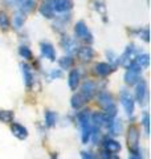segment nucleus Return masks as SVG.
Returning a JSON list of instances; mask_svg holds the SVG:
<instances>
[{
  "mask_svg": "<svg viewBox=\"0 0 151 159\" xmlns=\"http://www.w3.org/2000/svg\"><path fill=\"white\" fill-rule=\"evenodd\" d=\"M77 121L82 130V143L86 145L90 141V137H92V119H90L89 110H84L80 113L77 117Z\"/></svg>",
  "mask_w": 151,
  "mask_h": 159,
  "instance_id": "nucleus-1",
  "label": "nucleus"
},
{
  "mask_svg": "<svg viewBox=\"0 0 151 159\" xmlns=\"http://www.w3.org/2000/svg\"><path fill=\"white\" fill-rule=\"evenodd\" d=\"M98 103H99V106L102 107L105 111H106V116L109 118H113V117L117 116V107H115V105H114L113 97L110 96L109 93H106V92L99 93Z\"/></svg>",
  "mask_w": 151,
  "mask_h": 159,
  "instance_id": "nucleus-2",
  "label": "nucleus"
},
{
  "mask_svg": "<svg viewBox=\"0 0 151 159\" xmlns=\"http://www.w3.org/2000/svg\"><path fill=\"white\" fill-rule=\"evenodd\" d=\"M129 70L125 73V82L127 84V85H135V84H138L140 81V72H142V68H140L139 65L135 61H133V64L130 65Z\"/></svg>",
  "mask_w": 151,
  "mask_h": 159,
  "instance_id": "nucleus-3",
  "label": "nucleus"
},
{
  "mask_svg": "<svg viewBox=\"0 0 151 159\" xmlns=\"http://www.w3.org/2000/svg\"><path fill=\"white\" fill-rule=\"evenodd\" d=\"M139 131L137 126H130L129 133H127V146L133 155L139 154Z\"/></svg>",
  "mask_w": 151,
  "mask_h": 159,
  "instance_id": "nucleus-4",
  "label": "nucleus"
},
{
  "mask_svg": "<svg viewBox=\"0 0 151 159\" xmlns=\"http://www.w3.org/2000/svg\"><path fill=\"white\" fill-rule=\"evenodd\" d=\"M74 33H76V36H77V39L82 40V41H85V43H89L90 44V43L93 41L92 33H90V31H89L88 27H86V24H85L84 21H78L77 24H76Z\"/></svg>",
  "mask_w": 151,
  "mask_h": 159,
  "instance_id": "nucleus-5",
  "label": "nucleus"
},
{
  "mask_svg": "<svg viewBox=\"0 0 151 159\" xmlns=\"http://www.w3.org/2000/svg\"><path fill=\"white\" fill-rule=\"evenodd\" d=\"M134 60H135V47L134 44H130V45H127L122 56L118 58V64H121L125 68H129L133 64Z\"/></svg>",
  "mask_w": 151,
  "mask_h": 159,
  "instance_id": "nucleus-6",
  "label": "nucleus"
},
{
  "mask_svg": "<svg viewBox=\"0 0 151 159\" xmlns=\"http://www.w3.org/2000/svg\"><path fill=\"white\" fill-rule=\"evenodd\" d=\"M121 103L125 109V111L127 116H131L134 113V99H133V96L130 94L127 90H123L121 92Z\"/></svg>",
  "mask_w": 151,
  "mask_h": 159,
  "instance_id": "nucleus-7",
  "label": "nucleus"
},
{
  "mask_svg": "<svg viewBox=\"0 0 151 159\" xmlns=\"http://www.w3.org/2000/svg\"><path fill=\"white\" fill-rule=\"evenodd\" d=\"M135 97L137 101L140 105H146L147 103V98H149V90H147V82L146 81H139L137 84V90H135Z\"/></svg>",
  "mask_w": 151,
  "mask_h": 159,
  "instance_id": "nucleus-8",
  "label": "nucleus"
},
{
  "mask_svg": "<svg viewBox=\"0 0 151 159\" xmlns=\"http://www.w3.org/2000/svg\"><path fill=\"white\" fill-rule=\"evenodd\" d=\"M50 3H52L53 11L56 12H66L73 7L72 0H50Z\"/></svg>",
  "mask_w": 151,
  "mask_h": 159,
  "instance_id": "nucleus-9",
  "label": "nucleus"
},
{
  "mask_svg": "<svg viewBox=\"0 0 151 159\" xmlns=\"http://www.w3.org/2000/svg\"><path fill=\"white\" fill-rule=\"evenodd\" d=\"M95 90H97V88H95V84L93 81H85L81 86V96L88 101V99L93 98Z\"/></svg>",
  "mask_w": 151,
  "mask_h": 159,
  "instance_id": "nucleus-10",
  "label": "nucleus"
},
{
  "mask_svg": "<svg viewBox=\"0 0 151 159\" xmlns=\"http://www.w3.org/2000/svg\"><path fill=\"white\" fill-rule=\"evenodd\" d=\"M77 54H78V58L84 62H89L90 60L94 57V51L92 47H81L77 51Z\"/></svg>",
  "mask_w": 151,
  "mask_h": 159,
  "instance_id": "nucleus-11",
  "label": "nucleus"
},
{
  "mask_svg": "<svg viewBox=\"0 0 151 159\" xmlns=\"http://www.w3.org/2000/svg\"><path fill=\"white\" fill-rule=\"evenodd\" d=\"M21 70H23V77H24L25 85H27L28 89H31L33 82H34V77H33V73L31 70V68H29L27 64H21Z\"/></svg>",
  "mask_w": 151,
  "mask_h": 159,
  "instance_id": "nucleus-12",
  "label": "nucleus"
},
{
  "mask_svg": "<svg viewBox=\"0 0 151 159\" xmlns=\"http://www.w3.org/2000/svg\"><path fill=\"white\" fill-rule=\"evenodd\" d=\"M61 45H62V48H64L69 54H72V53H74V52H77V49H78V45H77V43H76V40L70 39V37H68V36L62 37V40H61Z\"/></svg>",
  "mask_w": 151,
  "mask_h": 159,
  "instance_id": "nucleus-13",
  "label": "nucleus"
},
{
  "mask_svg": "<svg viewBox=\"0 0 151 159\" xmlns=\"http://www.w3.org/2000/svg\"><path fill=\"white\" fill-rule=\"evenodd\" d=\"M13 3L16 4L19 11H21L24 13L31 12L32 9L34 8V0H15Z\"/></svg>",
  "mask_w": 151,
  "mask_h": 159,
  "instance_id": "nucleus-14",
  "label": "nucleus"
},
{
  "mask_svg": "<svg viewBox=\"0 0 151 159\" xmlns=\"http://www.w3.org/2000/svg\"><path fill=\"white\" fill-rule=\"evenodd\" d=\"M94 72L98 74L101 77H106L109 76L110 73L113 72V68L110 64H106V62H98L97 65L94 66Z\"/></svg>",
  "mask_w": 151,
  "mask_h": 159,
  "instance_id": "nucleus-15",
  "label": "nucleus"
},
{
  "mask_svg": "<svg viewBox=\"0 0 151 159\" xmlns=\"http://www.w3.org/2000/svg\"><path fill=\"white\" fill-rule=\"evenodd\" d=\"M41 53L45 58H48L49 61H54L56 60V52H54V48L50 45L49 43H43L41 44Z\"/></svg>",
  "mask_w": 151,
  "mask_h": 159,
  "instance_id": "nucleus-16",
  "label": "nucleus"
},
{
  "mask_svg": "<svg viewBox=\"0 0 151 159\" xmlns=\"http://www.w3.org/2000/svg\"><path fill=\"white\" fill-rule=\"evenodd\" d=\"M40 13H41L44 17H47V19H52L54 16V11H53V7H52L50 0H47V2H44L41 6H40Z\"/></svg>",
  "mask_w": 151,
  "mask_h": 159,
  "instance_id": "nucleus-17",
  "label": "nucleus"
},
{
  "mask_svg": "<svg viewBox=\"0 0 151 159\" xmlns=\"http://www.w3.org/2000/svg\"><path fill=\"white\" fill-rule=\"evenodd\" d=\"M103 147H105V150H106L108 152H112V154H115V152H118L121 150V145L117 142V141H114V139H105L103 141Z\"/></svg>",
  "mask_w": 151,
  "mask_h": 159,
  "instance_id": "nucleus-18",
  "label": "nucleus"
},
{
  "mask_svg": "<svg viewBox=\"0 0 151 159\" xmlns=\"http://www.w3.org/2000/svg\"><path fill=\"white\" fill-rule=\"evenodd\" d=\"M11 130L13 133V135L17 137L19 139H25L28 137L27 129H25L24 126H21V125H19V123H12V125H11Z\"/></svg>",
  "mask_w": 151,
  "mask_h": 159,
  "instance_id": "nucleus-19",
  "label": "nucleus"
},
{
  "mask_svg": "<svg viewBox=\"0 0 151 159\" xmlns=\"http://www.w3.org/2000/svg\"><path fill=\"white\" fill-rule=\"evenodd\" d=\"M69 88L72 89V90H76L78 86V82H80V72L73 69L72 72L69 73Z\"/></svg>",
  "mask_w": 151,
  "mask_h": 159,
  "instance_id": "nucleus-20",
  "label": "nucleus"
},
{
  "mask_svg": "<svg viewBox=\"0 0 151 159\" xmlns=\"http://www.w3.org/2000/svg\"><path fill=\"white\" fill-rule=\"evenodd\" d=\"M85 102H86V99H85L81 94H74V96L72 97V101H70V103H72V107L76 109V110H78V109H81Z\"/></svg>",
  "mask_w": 151,
  "mask_h": 159,
  "instance_id": "nucleus-21",
  "label": "nucleus"
},
{
  "mask_svg": "<svg viewBox=\"0 0 151 159\" xmlns=\"http://www.w3.org/2000/svg\"><path fill=\"white\" fill-rule=\"evenodd\" d=\"M24 21H25V13L21 12V11H17L13 16V27L16 29H20L23 27Z\"/></svg>",
  "mask_w": 151,
  "mask_h": 159,
  "instance_id": "nucleus-22",
  "label": "nucleus"
},
{
  "mask_svg": "<svg viewBox=\"0 0 151 159\" xmlns=\"http://www.w3.org/2000/svg\"><path fill=\"white\" fill-rule=\"evenodd\" d=\"M57 122V114L53 111H45V125L48 127H53Z\"/></svg>",
  "mask_w": 151,
  "mask_h": 159,
  "instance_id": "nucleus-23",
  "label": "nucleus"
},
{
  "mask_svg": "<svg viewBox=\"0 0 151 159\" xmlns=\"http://www.w3.org/2000/svg\"><path fill=\"white\" fill-rule=\"evenodd\" d=\"M134 61L137 62L140 68H147V66H149V64H150V57H149V54H147V53L139 54V56L135 58Z\"/></svg>",
  "mask_w": 151,
  "mask_h": 159,
  "instance_id": "nucleus-24",
  "label": "nucleus"
},
{
  "mask_svg": "<svg viewBox=\"0 0 151 159\" xmlns=\"http://www.w3.org/2000/svg\"><path fill=\"white\" fill-rule=\"evenodd\" d=\"M58 64H60V66H61V69H69L73 66V58L70 56H65L62 58H60Z\"/></svg>",
  "mask_w": 151,
  "mask_h": 159,
  "instance_id": "nucleus-25",
  "label": "nucleus"
},
{
  "mask_svg": "<svg viewBox=\"0 0 151 159\" xmlns=\"http://www.w3.org/2000/svg\"><path fill=\"white\" fill-rule=\"evenodd\" d=\"M12 119H13V113L12 111H9V110L0 111V121L2 122L9 123V122H12Z\"/></svg>",
  "mask_w": 151,
  "mask_h": 159,
  "instance_id": "nucleus-26",
  "label": "nucleus"
},
{
  "mask_svg": "<svg viewBox=\"0 0 151 159\" xmlns=\"http://www.w3.org/2000/svg\"><path fill=\"white\" fill-rule=\"evenodd\" d=\"M19 53H20V56L24 57V58H27V60L32 58V52H31V49H29L28 47H20Z\"/></svg>",
  "mask_w": 151,
  "mask_h": 159,
  "instance_id": "nucleus-27",
  "label": "nucleus"
},
{
  "mask_svg": "<svg viewBox=\"0 0 151 159\" xmlns=\"http://www.w3.org/2000/svg\"><path fill=\"white\" fill-rule=\"evenodd\" d=\"M9 25V21H8V17L6 13H0V27L2 28H7Z\"/></svg>",
  "mask_w": 151,
  "mask_h": 159,
  "instance_id": "nucleus-28",
  "label": "nucleus"
},
{
  "mask_svg": "<svg viewBox=\"0 0 151 159\" xmlns=\"http://www.w3.org/2000/svg\"><path fill=\"white\" fill-rule=\"evenodd\" d=\"M143 126H144L146 134H149V113L147 111L143 114Z\"/></svg>",
  "mask_w": 151,
  "mask_h": 159,
  "instance_id": "nucleus-29",
  "label": "nucleus"
},
{
  "mask_svg": "<svg viewBox=\"0 0 151 159\" xmlns=\"http://www.w3.org/2000/svg\"><path fill=\"white\" fill-rule=\"evenodd\" d=\"M139 34H140V37H142L144 41H149V29L147 28H144L143 31H140Z\"/></svg>",
  "mask_w": 151,
  "mask_h": 159,
  "instance_id": "nucleus-30",
  "label": "nucleus"
},
{
  "mask_svg": "<svg viewBox=\"0 0 151 159\" xmlns=\"http://www.w3.org/2000/svg\"><path fill=\"white\" fill-rule=\"evenodd\" d=\"M102 159H119V158L117 155H109V152L105 151L102 152Z\"/></svg>",
  "mask_w": 151,
  "mask_h": 159,
  "instance_id": "nucleus-31",
  "label": "nucleus"
},
{
  "mask_svg": "<svg viewBox=\"0 0 151 159\" xmlns=\"http://www.w3.org/2000/svg\"><path fill=\"white\" fill-rule=\"evenodd\" d=\"M106 54H108V57H110V61H112V62H118V60H117L118 57L115 56V54H114L113 52H109V51H108V53H106Z\"/></svg>",
  "mask_w": 151,
  "mask_h": 159,
  "instance_id": "nucleus-32",
  "label": "nucleus"
},
{
  "mask_svg": "<svg viewBox=\"0 0 151 159\" xmlns=\"http://www.w3.org/2000/svg\"><path fill=\"white\" fill-rule=\"evenodd\" d=\"M82 159H94L93 155L90 152H86V151H84L82 152Z\"/></svg>",
  "mask_w": 151,
  "mask_h": 159,
  "instance_id": "nucleus-33",
  "label": "nucleus"
},
{
  "mask_svg": "<svg viewBox=\"0 0 151 159\" xmlns=\"http://www.w3.org/2000/svg\"><path fill=\"white\" fill-rule=\"evenodd\" d=\"M52 76H53V77H61V76H62V73L60 72V70H57V72H56V70H53V72H52Z\"/></svg>",
  "mask_w": 151,
  "mask_h": 159,
  "instance_id": "nucleus-34",
  "label": "nucleus"
},
{
  "mask_svg": "<svg viewBox=\"0 0 151 159\" xmlns=\"http://www.w3.org/2000/svg\"><path fill=\"white\" fill-rule=\"evenodd\" d=\"M129 159H140V158L138 157V154H137V155H131V157H130Z\"/></svg>",
  "mask_w": 151,
  "mask_h": 159,
  "instance_id": "nucleus-35",
  "label": "nucleus"
}]
</instances>
